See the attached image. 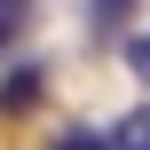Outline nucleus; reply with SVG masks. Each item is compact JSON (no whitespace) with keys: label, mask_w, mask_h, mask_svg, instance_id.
I'll return each instance as SVG.
<instances>
[{"label":"nucleus","mask_w":150,"mask_h":150,"mask_svg":"<svg viewBox=\"0 0 150 150\" xmlns=\"http://www.w3.org/2000/svg\"><path fill=\"white\" fill-rule=\"evenodd\" d=\"M127 63H134V71L150 79V32H134V40H127Z\"/></svg>","instance_id":"obj_4"},{"label":"nucleus","mask_w":150,"mask_h":150,"mask_svg":"<svg viewBox=\"0 0 150 150\" xmlns=\"http://www.w3.org/2000/svg\"><path fill=\"white\" fill-rule=\"evenodd\" d=\"M111 150H150V103H134V111L111 127Z\"/></svg>","instance_id":"obj_2"},{"label":"nucleus","mask_w":150,"mask_h":150,"mask_svg":"<svg viewBox=\"0 0 150 150\" xmlns=\"http://www.w3.org/2000/svg\"><path fill=\"white\" fill-rule=\"evenodd\" d=\"M24 8H32V0H0V16H8V24H16V16H24Z\"/></svg>","instance_id":"obj_6"},{"label":"nucleus","mask_w":150,"mask_h":150,"mask_svg":"<svg viewBox=\"0 0 150 150\" xmlns=\"http://www.w3.org/2000/svg\"><path fill=\"white\" fill-rule=\"evenodd\" d=\"M55 150H111V134H95V127H71V134H63Z\"/></svg>","instance_id":"obj_3"},{"label":"nucleus","mask_w":150,"mask_h":150,"mask_svg":"<svg viewBox=\"0 0 150 150\" xmlns=\"http://www.w3.org/2000/svg\"><path fill=\"white\" fill-rule=\"evenodd\" d=\"M95 16H103V24H111V16H127V0H95Z\"/></svg>","instance_id":"obj_5"},{"label":"nucleus","mask_w":150,"mask_h":150,"mask_svg":"<svg viewBox=\"0 0 150 150\" xmlns=\"http://www.w3.org/2000/svg\"><path fill=\"white\" fill-rule=\"evenodd\" d=\"M0 47H8V16H0Z\"/></svg>","instance_id":"obj_7"},{"label":"nucleus","mask_w":150,"mask_h":150,"mask_svg":"<svg viewBox=\"0 0 150 150\" xmlns=\"http://www.w3.org/2000/svg\"><path fill=\"white\" fill-rule=\"evenodd\" d=\"M40 95H47V71H40V63H16V71L0 79V111H32Z\"/></svg>","instance_id":"obj_1"}]
</instances>
